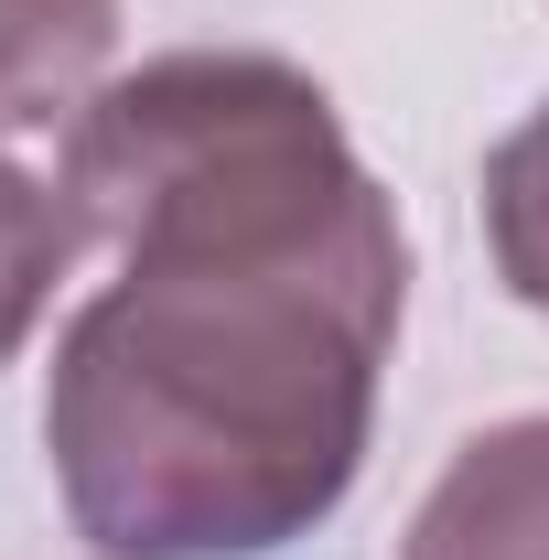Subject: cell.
<instances>
[{
    "instance_id": "6da1fadb",
    "label": "cell",
    "mask_w": 549,
    "mask_h": 560,
    "mask_svg": "<svg viewBox=\"0 0 549 560\" xmlns=\"http://www.w3.org/2000/svg\"><path fill=\"white\" fill-rule=\"evenodd\" d=\"M410 248L388 195L302 237L130 248L44 388L75 539L108 560H270L313 539L366 464Z\"/></svg>"
},
{
    "instance_id": "7a4b0ae2",
    "label": "cell",
    "mask_w": 549,
    "mask_h": 560,
    "mask_svg": "<svg viewBox=\"0 0 549 560\" xmlns=\"http://www.w3.org/2000/svg\"><path fill=\"white\" fill-rule=\"evenodd\" d=\"M86 237L215 248V237H302L377 195L335 97L280 55H162L75 108L66 184Z\"/></svg>"
},
{
    "instance_id": "3957f363",
    "label": "cell",
    "mask_w": 549,
    "mask_h": 560,
    "mask_svg": "<svg viewBox=\"0 0 549 560\" xmlns=\"http://www.w3.org/2000/svg\"><path fill=\"white\" fill-rule=\"evenodd\" d=\"M399 560H549V420H506L442 464Z\"/></svg>"
},
{
    "instance_id": "277c9868",
    "label": "cell",
    "mask_w": 549,
    "mask_h": 560,
    "mask_svg": "<svg viewBox=\"0 0 549 560\" xmlns=\"http://www.w3.org/2000/svg\"><path fill=\"white\" fill-rule=\"evenodd\" d=\"M119 55V0H0V130H44L97 97Z\"/></svg>"
},
{
    "instance_id": "5b68a950",
    "label": "cell",
    "mask_w": 549,
    "mask_h": 560,
    "mask_svg": "<svg viewBox=\"0 0 549 560\" xmlns=\"http://www.w3.org/2000/svg\"><path fill=\"white\" fill-rule=\"evenodd\" d=\"M75 206L55 184H33L22 162H0V366L22 355V335L44 324V302H55V280L75 259Z\"/></svg>"
},
{
    "instance_id": "8992f818",
    "label": "cell",
    "mask_w": 549,
    "mask_h": 560,
    "mask_svg": "<svg viewBox=\"0 0 549 560\" xmlns=\"http://www.w3.org/2000/svg\"><path fill=\"white\" fill-rule=\"evenodd\" d=\"M484 237H495L506 291L528 313H549V108L484 151Z\"/></svg>"
}]
</instances>
